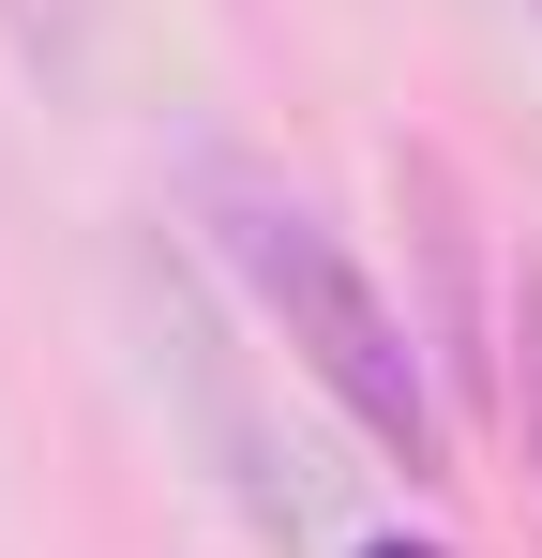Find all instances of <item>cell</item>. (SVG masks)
Instances as JSON below:
<instances>
[{"label": "cell", "mask_w": 542, "mask_h": 558, "mask_svg": "<svg viewBox=\"0 0 542 558\" xmlns=\"http://www.w3.org/2000/svg\"><path fill=\"white\" fill-rule=\"evenodd\" d=\"M196 211H211L226 272L271 302V332L301 348V377H317V392H332L392 468H422V483H438V377H422V332L377 302V272L332 242V211H317V196H286L271 167H242V151H211V167H196Z\"/></svg>", "instance_id": "6da1fadb"}, {"label": "cell", "mask_w": 542, "mask_h": 558, "mask_svg": "<svg viewBox=\"0 0 542 558\" xmlns=\"http://www.w3.org/2000/svg\"><path fill=\"white\" fill-rule=\"evenodd\" d=\"M528 453H542V287H528Z\"/></svg>", "instance_id": "3957f363"}, {"label": "cell", "mask_w": 542, "mask_h": 558, "mask_svg": "<svg viewBox=\"0 0 542 558\" xmlns=\"http://www.w3.org/2000/svg\"><path fill=\"white\" fill-rule=\"evenodd\" d=\"M15 46L30 61H76V0H15Z\"/></svg>", "instance_id": "7a4b0ae2"}, {"label": "cell", "mask_w": 542, "mask_h": 558, "mask_svg": "<svg viewBox=\"0 0 542 558\" xmlns=\"http://www.w3.org/2000/svg\"><path fill=\"white\" fill-rule=\"evenodd\" d=\"M361 558H438V544H361Z\"/></svg>", "instance_id": "277c9868"}]
</instances>
